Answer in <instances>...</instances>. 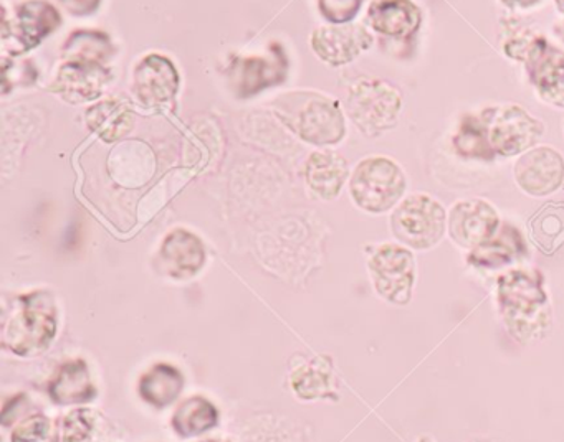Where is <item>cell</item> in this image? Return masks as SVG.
Segmentation results:
<instances>
[{"instance_id": "obj_34", "label": "cell", "mask_w": 564, "mask_h": 442, "mask_svg": "<svg viewBox=\"0 0 564 442\" xmlns=\"http://www.w3.org/2000/svg\"><path fill=\"white\" fill-rule=\"evenodd\" d=\"M500 2L508 10H530L540 5L543 0H500Z\"/></svg>"}, {"instance_id": "obj_38", "label": "cell", "mask_w": 564, "mask_h": 442, "mask_svg": "<svg viewBox=\"0 0 564 442\" xmlns=\"http://www.w3.org/2000/svg\"><path fill=\"white\" fill-rule=\"evenodd\" d=\"M204 442H224V441H204Z\"/></svg>"}, {"instance_id": "obj_1", "label": "cell", "mask_w": 564, "mask_h": 442, "mask_svg": "<svg viewBox=\"0 0 564 442\" xmlns=\"http://www.w3.org/2000/svg\"><path fill=\"white\" fill-rule=\"evenodd\" d=\"M497 303L511 336L521 343L540 342L553 325L550 296L540 269L517 267L497 280Z\"/></svg>"}, {"instance_id": "obj_12", "label": "cell", "mask_w": 564, "mask_h": 442, "mask_svg": "<svg viewBox=\"0 0 564 442\" xmlns=\"http://www.w3.org/2000/svg\"><path fill=\"white\" fill-rule=\"evenodd\" d=\"M289 73V58L279 43H273L269 56L237 58L230 65V86L239 98L259 95L263 89L282 85Z\"/></svg>"}, {"instance_id": "obj_2", "label": "cell", "mask_w": 564, "mask_h": 442, "mask_svg": "<svg viewBox=\"0 0 564 442\" xmlns=\"http://www.w3.org/2000/svg\"><path fill=\"white\" fill-rule=\"evenodd\" d=\"M276 114L302 141L313 145H335L345 139L341 104L318 92H292L275 101Z\"/></svg>"}, {"instance_id": "obj_25", "label": "cell", "mask_w": 564, "mask_h": 442, "mask_svg": "<svg viewBox=\"0 0 564 442\" xmlns=\"http://www.w3.org/2000/svg\"><path fill=\"white\" fill-rule=\"evenodd\" d=\"M528 233L541 253H556L564 244V205L544 203L528 221Z\"/></svg>"}, {"instance_id": "obj_5", "label": "cell", "mask_w": 564, "mask_h": 442, "mask_svg": "<svg viewBox=\"0 0 564 442\" xmlns=\"http://www.w3.org/2000/svg\"><path fill=\"white\" fill-rule=\"evenodd\" d=\"M447 220V210L437 198L417 191L404 197L392 210L391 230L395 240L409 250L427 251L444 240Z\"/></svg>"}, {"instance_id": "obj_32", "label": "cell", "mask_w": 564, "mask_h": 442, "mask_svg": "<svg viewBox=\"0 0 564 442\" xmlns=\"http://www.w3.org/2000/svg\"><path fill=\"white\" fill-rule=\"evenodd\" d=\"M329 379L332 378L328 373H323L322 369L312 368L308 372L303 369L295 376L293 386L303 398H316V396H325L326 393H329Z\"/></svg>"}, {"instance_id": "obj_27", "label": "cell", "mask_w": 564, "mask_h": 442, "mask_svg": "<svg viewBox=\"0 0 564 442\" xmlns=\"http://www.w3.org/2000/svg\"><path fill=\"white\" fill-rule=\"evenodd\" d=\"M217 409L206 398L194 396L184 401L173 416V428L183 438L203 434L217 424Z\"/></svg>"}, {"instance_id": "obj_7", "label": "cell", "mask_w": 564, "mask_h": 442, "mask_svg": "<svg viewBox=\"0 0 564 442\" xmlns=\"http://www.w3.org/2000/svg\"><path fill=\"white\" fill-rule=\"evenodd\" d=\"M478 112L497 157H514L536 147L546 129L541 119L514 102L490 106Z\"/></svg>"}, {"instance_id": "obj_36", "label": "cell", "mask_w": 564, "mask_h": 442, "mask_svg": "<svg viewBox=\"0 0 564 442\" xmlns=\"http://www.w3.org/2000/svg\"><path fill=\"white\" fill-rule=\"evenodd\" d=\"M554 5H556L557 12L564 15V0H554Z\"/></svg>"}, {"instance_id": "obj_9", "label": "cell", "mask_w": 564, "mask_h": 442, "mask_svg": "<svg viewBox=\"0 0 564 442\" xmlns=\"http://www.w3.org/2000/svg\"><path fill=\"white\" fill-rule=\"evenodd\" d=\"M524 73L544 104L564 109V49L538 33L523 59Z\"/></svg>"}, {"instance_id": "obj_26", "label": "cell", "mask_w": 564, "mask_h": 442, "mask_svg": "<svg viewBox=\"0 0 564 442\" xmlns=\"http://www.w3.org/2000/svg\"><path fill=\"white\" fill-rule=\"evenodd\" d=\"M110 36L97 30H78L64 45L65 62L105 63L113 56Z\"/></svg>"}, {"instance_id": "obj_14", "label": "cell", "mask_w": 564, "mask_h": 442, "mask_svg": "<svg viewBox=\"0 0 564 442\" xmlns=\"http://www.w3.org/2000/svg\"><path fill=\"white\" fill-rule=\"evenodd\" d=\"M180 91V73L166 56L148 55L133 73V92L147 108L170 106Z\"/></svg>"}, {"instance_id": "obj_23", "label": "cell", "mask_w": 564, "mask_h": 442, "mask_svg": "<svg viewBox=\"0 0 564 442\" xmlns=\"http://www.w3.org/2000/svg\"><path fill=\"white\" fill-rule=\"evenodd\" d=\"M51 396L57 405H82L97 396L87 363L82 360L65 363L51 383Z\"/></svg>"}, {"instance_id": "obj_8", "label": "cell", "mask_w": 564, "mask_h": 442, "mask_svg": "<svg viewBox=\"0 0 564 442\" xmlns=\"http://www.w3.org/2000/svg\"><path fill=\"white\" fill-rule=\"evenodd\" d=\"M376 292L386 302L408 306L417 280L414 253L404 244L384 243L376 247L368 261Z\"/></svg>"}, {"instance_id": "obj_17", "label": "cell", "mask_w": 564, "mask_h": 442, "mask_svg": "<svg viewBox=\"0 0 564 442\" xmlns=\"http://www.w3.org/2000/svg\"><path fill=\"white\" fill-rule=\"evenodd\" d=\"M204 261L206 251L203 241L183 228L171 231L160 250L161 269L176 279L196 276Z\"/></svg>"}, {"instance_id": "obj_37", "label": "cell", "mask_w": 564, "mask_h": 442, "mask_svg": "<svg viewBox=\"0 0 564 442\" xmlns=\"http://www.w3.org/2000/svg\"><path fill=\"white\" fill-rule=\"evenodd\" d=\"M419 442H435V441H432V439L427 438V435H422V438L419 439Z\"/></svg>"}, {"instance_id": "obj_4", "label": "cell", "mask_w": 564, "mask_h": 442, "mask_svg": "<svg viewBox=\"0 0 564 442\" xmlns=\"http://www.w3.org/2000/svg\"><path fill=\"white\" fill-rule=\"evenodd\" d=\"M408 175L404 168L386 155L362 158L349 178V194L356 207L366 213L391 211L404 200Z\"/></svg>"}, {"instance_id": "obj_22", "label": "cell", "mask_w": 564, "mask_h": 442, "mask_svg": "<svg viewBox=\"0 0 564 442\" xmlns=\"http://www.w3.org/2000/svg\"><path fill=\"white\" fill-rule=\"evenodd\" d=\"M452 148L464 161L494 162L497 158L480 112H467L458 119L452 135Z\"/></svg>"}, {"instance_id": "obj_10", "label": "cell", "mask_w": 564, "mask_h": 442, "mask_svg": "<svg viewBox=\"0 0 564 442\" xmlns=\"http://www.w3.org/2000/svg\"><path fill=\"white\" fill-rule=\"evenodd\" d=\"M518 188L528 197H546L564 184V157L551 145H536L521 154L513 165Z\"/></svg>"}, {"instance_id": "obj_31", "label": "cell", "mask_w": 564, "mask_h": 442, "mask_svg": "<svg viewBox=\"0 0 564 442\" xmlns=\"http://www.w3.org/2000/svg\"><path fill=\"white\" fill-rule=\"evenodd\" d=\"M12 442H57V434L45 416H34L15 429Z\"/></svg>"}, {"instance_id": "obj_30", "label": "cell", "mask_w": 564, "mask_h": 442, "mask_svg": "<svg viewBox=\"0 0 564 442\" xmlns=\"http://www.w3.org/2000/svg\"><path fill=\"white\" fill-rule=\"evenodd\" d=\"M323 19L332 25L351 23L361 10L362 0H316Z\"/></svg>"}, {"instance_id": "obj_13", "label": "cell", "mask_w": 564, "mask_h": 442, "mask_svg": "<svg viewBox=\"0 0 564 442\" xmlns=\"http://www.w3.org/2000/svg\"><path fill=\"white\" fill-rule=\"evenodd\" d=\"M372 43V33L361 23L318 26L312 35L313 52L332 66L349 65Z\"/></svg>"}, {"instance_id": "obj_11", "label": "cell", "mask_w": 564, "mask_h": 442, "mask_svg": "<svg viewBox=\"0 0 564 442\" xmlns=\"http://www.w3.org/2000/svg\"><path fill=\"white\" fill-rule=\"evenodd\" d=\"M501 220L497 208L484 198H470L452 205L448 211L447 233L455 244L471 251L490 240Z\"/></svg>"}, {"instance_id": "obj_16", "label": "cell", "mask_w": 564, "mask_h": 442, "mask_svg": "<svg viewBox=\"0 0 564 442\" xmlns=\"http://www.w3.org/2000/svg\"><path fill=\"white\" fill-rule=\"evenodd\" d=\"M111 79L110 69L101 63L65 62L58 69L52 91L72 104L94 101Z\"/></svg>"}, {"instance_id": "obj_3", "label": "cell", "mask_w": 564, "mask_h": 442, "mask_svg": "<svg viewBox=\"0 0 564 442\" xmlns=\"http://www.w3.org/2000/svg\"><path fill=\"white\" fill-rule=\"evenodd\" d=\"M404 99L398 86L386 79H356L348 89L345 111L366 137H379L392 131L401 118Z\"/></svg>"}, {"instance_id": "obj_28", "label": "cell", "mask_w": 564, "mask_h": 442, "mask_svg": "<svg viewBox=\"0 0 564 442\" xmlns=\"http://www.w3.org/2000/svg\"><path fill=\"white\" fill-rule=\"evenodd\" d=\"M503 23V48L505 55L508 58L513 59V62L523 63L524 55H527L528 49H530L531 43L536 38L538 33L536 30L530 29V26L523 25H514V20H501Z\"/></svg>"}, {"instance_id": "obj_39", "label": "cell", "mask_w": 564, "mask_h": 442, "mask_svg": "<svg viewBox=\"0 0 564 442\" xmlns=\"http://www.w3.org/2000/svg\"><path fill=\"white\" fill-rule=\"evenodd\" d=\"M563 131H564V119H563Z\"/></svg>"}, {"instance_id": "obj_35", "label": "cell", "mask_w": 564, "mask_h": 442, "mask_svg": "<svg viewBox=\"0 0 564 442\" xmlns=\"http://www.w3.org/2000/svg\"><path fill=\"white\" fill-rule=\"evenodd\" d=\"M554 35H556L557 38H560V42L564 45V19L554 25Z\"/></svg>"}, {"instance_id": "obj_29", "label": "cell", "mask_w": 564, "mask_h": 442, "mask_svg": "<svg viewBox=\"0 0 564 442\" xmlns=\"http://www.w3.org/2000/svg\"><path fill=\"white\" fill-rule=\"evenodd\" d=\"M95 416L88 409L72 411L64 421V442H91Z\"/></svg>"}, {"instance_id": "obj_24", "label": "cell", "mask_w": 564, "mask_h": 442, "mask_svg": "<svg viewBox=\"0 0 564 442\" xmlns=\"http://www.w3.org/2000/svg\"><path fill=\"white\" fill-rule=\"evenodd\" d=\"M184 388L180 369L166 363H158L140 379V395L154 408H166L176 401Z\"/></svg>"}, {"instance_id": "obj_18", "label": "cell", "mask_w": 564, "mask_h": 442, "mask_svg": "<svg viewBox=\"0 0 564 442\" xmlns=\"http://www.w3.org/2000/svg\"><path fill=\"white\" fill-rule=\"evenodd\" d=\"M527 253V241L521 231L514 224L501 223L490 240L468 251L467 259L477 267L498 269L523 259Z\"/></svg>"}, {"instance_id": "obj_19", "label": "cell", "mask_w": 564, "mask_h": 442, "mask_svg": "<svg viewBox=\"0 0 564 442\" xmlns=\"http://www.w3.org/2000/svg\"><path fill=\"white\" fill-rule=\"evenodd\" d=\"M61 13L52 3L45 0H29L18 7L12 35L21 43L22 52H29L41 45L61 26Z\"/></svg>"}, {"instance_id": "obj_33", "label": "cell", "mask_w": 564, "mask_h": 442, "mask_svg": "<svg viewBox=\"0 0 564 442\" xmlns=\"http://www.w3.org/2000/svg\"><path fill=\"white\" fill-rule=\"evenodd\" d=\"M72 15H91L100 9L101 0H58Z\"/></svg>"}, {"instance_id": "obj_20", "label": "cell", "mask_w": 564, "mask_h": 442, "mask_svg": "<svg viewBox=\"0 0 564 442\" xmlns=\"http://www.w3.org/2000/svg\"><path fill=\"white\" fill-rule=\"evenodd\" d=\"M349 177V165L338 152H313L306 161L305 178L313 194L323 200L338 197Z\"/></svg>"}, {"instance_id": "obj_21", "label": "cell", "mask_w": 564, "mask_h": 442, "mask_svg": "<svg viewBox=\"0 0 564 442\" xmlns=\"http://www.w3.org/2000/svg\"><path fill=\"white\" fill-rule=\"evenodd\" d=\"M87 124L95 134L111 144L123 139L133 129L134 112L128 102L107 99L88 109Z\"/></svg>"}, {"instance_id": "obj_6", "label": "cell", "mask_w": 564, "mask_h": 442, "mask_svg": "<svg viewBox=\"0 0 564 442\" xmlns=\"http://www.w3.org/2000/svg\"><path fill=\"white\" fill-rule=\"evenodd\" d=\"M19 309L4 325V346L18 355L44 352L57 333V310L47 292L19 297Z\"/></svg>"}, {"instance_id": "obj_15", "label": "cell", "mask_w": 564, "mask_h": 442, "mask_svg": "<svg viewBox=\"0 0 564 442\" xmlns=\"http://www.w3.org/2000/svg\"><path fill=\"white\" fill-rule=\"evenodd\" d=\"M422 22L424 15L415 0H372L368 9L372 32L394 42L414 38Z\"/></svg>"}]
</instances>
